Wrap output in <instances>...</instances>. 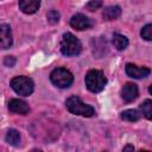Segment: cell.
Masks as SVG:
<instances>
[{
    "instance_id": "obj_18",
    "label": "cell",
    "mask_w": 152,
    "mask_h": 152,
    "mask_svg": "<svg viewBox=\"0 0 152 152\" xmlns=\"http://www.w3.org/2000/svg\"><path fill=\"white\" fill-rule=\"evenodd\" d=\"M46 18H48V21H49L50 24H56V23H58V20H59V13H58L57 11H55V10H51V11L48 12Z\"/></svg>"
},
{
    "instance_id": "obj_22",
    "label": "cell",
    "mask_w": 152,
    "mask_h": 152,
    "mask_svg": "<svg viewBox=\"0 0 152 152\" xmlns=\"http://www.w3.org/2000/svg\"><path fill=\"white\" fill-rule=\"evenodd\" d=\"M148 91H150V94H152V86L148 88Z\"/></svg>"
},
{
    "instance_id": "obj_19",
    "label": "cell",
    "mask_w": 152,
    "mask_h": 152,
    "mask_svg": "<svg viewBox=\"0 0 152 152\" xmlns=\"http://www.w3.org/2000/svg\"><path fill=\"white\" fill-rule=\"evenodd\" d=\"M101 6H102V1H101V0H90V1L86 5L87 10H89V11L99 10Z\"/></svg>"
},
{
    "instance_id": "obj_12",
    "label": "cell",
    "mask_w": 152,
    "mask_h": 152,
    "mask_svg": "<svg viewBox=\"0 0 152 152\" xmlns=\"http://www.w3.org/2000/svg\"><path fill=\"white\" fill-rule=\"evenodd\" d=\"M103 18L106 20H114L121 15V8L119 6H108L103 10Z\"/></svg>"
},
{
    "instance_id": "obj_20",
    "label": "cell",
    "mask_w": 152,
    "mask_h": 152,
    "mask_svg": "<svg viewBox=\"0 0 152 152\" xmlns=\"http://www.w3.org/2000/svg\"><path fill=\"white\" fill-rule=\"evenodd\" d=\"M4 64L6 65V66H13L14 64H15V58L13 57V56H7V57H5V59H4Z\"/></svg>"
},
{
    "instance_id": "obj_13",
    "label": "cell",
    "mask_w": 152,
    "mask_h": 152,
    "mask_svg": "<svg viewBox=\"0 0 152 152\" xmlns=\"http://www.w3.org/2000/svg\"><path fill=\"white\" fill-rule=\"evenodd\" d=\"M140 118H141V114L137 109H127V110H124L121 113V119L126 120V121H129V122L138 121Z\"/></svg>"
},
{
    "instance_id": "obj_14",
    "label": "cell",
    "mask_w": 152,
    "mask_h": 152,
    "mask_svg": "<svg viewBox=\"0 0 152 152\" xmlns=\"http://www.w3.org/2000/svg\"><path fill=\"white\" fill-rule=\"evenodd\" d=\"M113 44L114 46L118 49V50H124L127 48L128 45V39L122 36V34H119V33H115L113 36Z\"/></svg>"
},
{
    "instance_id": "obj_3",
    "label": "cell",
    "mask_w": 152,
    "mask_h": 152,
    "mask_svg": "<svg viewBox=\"0 0 152 152\" xmlns=\"http://www.w3.org/2000/svg\"><path fill=\"white\" fill-rule=\"evenodd\" d=\"M81 42L72 33H64L61 40V51L64 56H76L81 52Z\"/></svg>"
},
{
    "instance_id": "obj_7",
    "label": "cell",
    "mask_w": 152,
    "mask_h": 152,
    "mask_svg": "<svg viewBox=\"0 0 152 152\" xmlns=\"http://www.w3.org/2000/svg\"><path fill=\"white\" fill-rule=\"evenodd\" d=\"M70 25L71 27H74L75 30H78V31H82V30H87L91 26V21L88 17H86L84 14H81V13H77L75 15L71 17L70 19Z\"/></svg>"
},
{
    "instance_id": "obj_10",
    "label": "cell",
    "mask_w": 152,
    "mask_h": 152,
    "mask_svg": "<svg viewBox=\"0 0 152 152\" xmlns=\"http://www.w3.org/2000/svg\"><path fill=\"white\" fill-rule=\"evenodd\" d=\"M12 33H11V27L6 24H2L0 26V44L2 49H8L12 45Z\"/></svg>"
},
{
    "instance_id": "obj_5",
    "label": "cell",
    "mask_w": 152,
    "mask_h": 152,
    "mask_svg": "<svg viewBox=\"0 0 152 152\" xmlns=\"http://www.w3.org/2000/svg\"><path fill=\"white\" fill-rule=\"evenodd\" d=\"M50 80L58 88H68L72 83L74 76L65 68H57L51 72Z\"/></svg>"
},
{
    "instance_id": "obj_8",
    "label": "cell",
    "mask_w": 152,
    "mask_h": 152,
    "mask_svg": "<svg viewBox=\"0 0 152 152\" xmlns=\"http://www.w3.org/2000/svg\"><path fill=\"white\" fill-rule=\"evenodd\" d=\"M139 95V90H138V87L137 84L134 83H126L124 87H122V90H121V96L122 99L126 101V102H132L134 101Z\"/></svg>"
},
{
    "instance_id": "obj_2",
    "label": "cell",
    "mask_w": 152,
    "mask_h": 152,
    "mask_svg": "<svg viewBox=\"0 0 152 152\" xmlns=\"http://www.w3.org/2000/svg\"><path fill=\"white\" fill-rule=\"evenodd\" d=\"M106 83H107V78L104 77L103 72L100 70L93 69L89 70L86 75V86L88 90H90L91 93H99L103 90Z\"/></svg>"
},
{
    "instance_id": "obj_4",
    "label": "cell",
    "mask_w": 152,
    "mask_h": 152,
    "mask_svg": "<svg viewBox=\"0 0 152 152\" xmlns=\"http://www.w3.org/2000/svg\"><path fill=\"white\" fill-rule=\"evenodd\" d=\"M11 87L17 94L23 95V96H28V95L32 94L34 84H33V81L30 77L17 76L11 81Z\"/></svg>"
},
{
    "instance_id": "obj_21",
    "label": "cell",
    "mask_w": 152,
    "mask_h": 152,
    "mask_svg": "<svg viewBox=\"0 0 152 152\" xmlns=\"http://www.w3.org/2000/svg\"><path fill=\"white\" fill-rule=\"evenodd\" d=\"M127 150H132V151H133V150H134V147H133L132 145H127V146H125V147H124V151H127Z\"/></svg>"
},
{
    "instance_id": "obj_6",
    "label": "cell",
    "mask_w": 152,
    "mask_h": 152,
    "mask_svg": "<svg viewBox=\"0 0 152 152\" xmlns=\"http://www.w3.org/2000/svg\"><path fill=\"white\" fill-rule=\"evenodd\" d=\"M126 74L129 76V77H133V78H145L150 75L151 70L148 68H145V66H138L135 64H132V63H128L126 64Z\"/></svg>"
},
{
    "instance_id": "obj_1",
    "label": "cell",
    "mask_w": 152,
    "mask_h": 152,
    "mask_svg": "<svg viewBox=\"0 0 152 152\" xmlns=\"http://www.w3.org/2000/svg\"><path fill=\"white\" fill-rule=\"evenodd\" d=\"M65 106H66V109L75 115H82V116L89 118V116H93L95 114V110L91 106L82 102V100L75 95L66 99Z\"/></svg>"
},
{
    "instance_id": "obj_16",
    "label": "cell",
    "mask_w": 152,
    "mask_h": 152,
    "mask_svg": "<svg viewBox=\"0 0 152 152\" xmlns=\"http://www.w3.org/2000/svg\"><path fill=\"white\" fill-rule=\"evenodd\" d=\"M140 110L146 119L152 120V100H145L140 104Z\"/></svg>"
},
{
    "instance_id": "obj_11",
    "label": "cell",
    "mask_w": 152,
    "mask_h": 152,
    "mask_svg": "<svg viewBox=\"0 0 152 152\" xmlns=\"http://www.w3.org/2000/svg\"><path fill=\"white\" fill-rule=\"evenodd\" d=\"M39 5L40 0H19V8L26 14H32L37 12Z\"/></svg>"
},
{
    "instance_id": "obj_15",
    "label": "cell",
    "mask_w": 152,
    "mask_h": 152,
    "mask_svg": "<svg viewBox=\"0 0 152 152\" xmlns=\"http://www.w3.org/2000/svg\"><path fill=\"white\" fill-rule=\"evenodd\" d=\"M6 141L13 146H17L19 145L20 142V134L17 129H10L6 134Z\"/></svg>"
},
{
    "instance_id": "obj_17",
    "label": "cell",
    "mask_w": 152,
    "mask_h": 152,
    "mask_svg": "<svg viewBox=\"0 0 152 152\" xmlns=\"http://www.w3.org/2000/svg\"><path fill=\"white\" fill-rule=\"evenodd\" d=\"M141 37L145 40H152V24H147L141 28Z\"/></svg>"
},
{
    "instance_id": "obj_9",
    "label": "cell",
    "mask_w": 152,
    "mask_h": 152,
    "mask_svg": "<svg viewBox=\"0 0 152 152\" xmlns=\"http://www.w3.org/2000/svg\"><path fill=\"white\" fill-rule=\"evenodd\" d=\"M8 109L13 113H17V114H21V115H25L30 112V107L28 104L23 101V100H19V99H12L10 102H8Z\"/></svg>"
}]
</instances>
